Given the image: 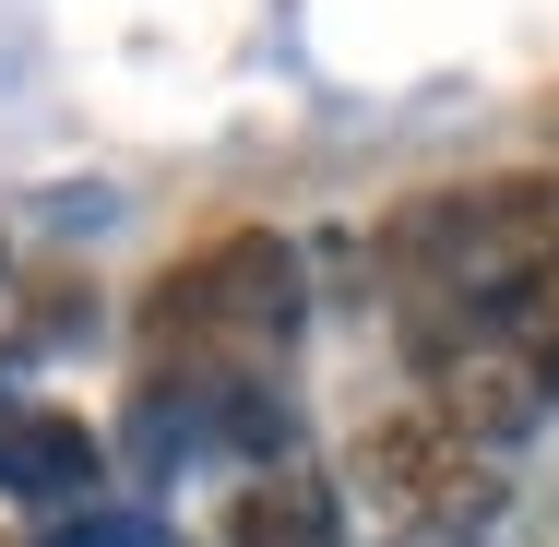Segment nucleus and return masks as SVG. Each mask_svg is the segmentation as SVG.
<instances>
[{"label": "nucleus", "mask_w": 559, "mask_h": 547, "mask_svg": "<svg viewBox=\"0 0 559 547\" xmlns=\"http://www.w3.org/2000/svg\"><path fill=\"white\" fill-rule=\"evenodd\" d=\"M381 298L417 405L476 440H536L559 417V179L417 191L381 226Z\"/></svg>", "instance_id": "obj_1"}, {"label": "nucleus", "mask_w": 559, "mask_h": 547, "mask_svg": "<svg viewBox=\"0 0 559 547\" xmlns=\"http://www.w3.org/2000/svg\"><path fill=\"white\" fill-rule=\"evenodd\" d=\"M286 357H298V250L274 226H226L143 286L119 464L131 488H179L203 464H286Z\"/></svg>", "instance_id": "obj_2"}, {"label": "nucleus", "mask_w": 559, "mask_h": 547, "mask_svg": "<svg viewBox=\"0 0 559 547\" xmlns=\"http://www.w3.org/2000/svg\"><path fill=\"white\" fill-rule=\"evenodd\" d=\"M357 500L393 524V536H476L500 500H512V452L476 429H452L441 405H393V417H369L357 429Z\"/></svg>", "instance_id": "obj_3"}, {"label": "nucleus", "mask_w": 559, "mask_h": 547, "mask_svg": "<svg viewBox=\"0 0 559 547\" xmlns=\"http://www.w3.org/2000/svg\"><path fill=\"white\" fill-rule=\"evenodd\" d=\"M0 500L60 512V524L108 500V440L84 429L60 393H24V357H0Z\"/></svg>", "instance_id": "obj_4"}, {"label": "nucleus", "mask_w": 559, "mask_h": 547, "mask_svg": "<svg viewBox=\"0 0 559 547\" xmlns=\"http://www.w3.org/2000/svg\"><path fill=\"white\" fill-rule=\"evenodd\" d=\"M215 547H345V488L286 452V464H262V476H238Z\"/></svg>", "instance_id": "obj_5"}, {"label": "nucleus", "mask_w": 559, "mask_h": 547, "mask_svg": "<svg viewBox=\"0 0 559 547\" xmlns=\"http://www.w3.org/2000/svg\"><path fill=\"white\" fill-rule=\"evenodd\" d=\"M393 547H476V536H393Z\"/></svg>", "instance_id": "obj_6"}]
</instances>
